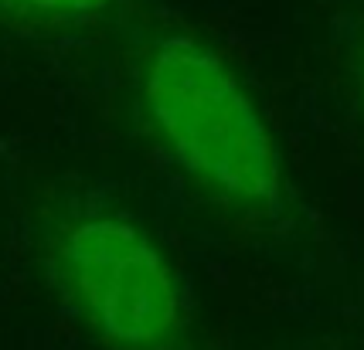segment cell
<instances>
[{"label":"cell","instance_id":"obj_1","mask_svg":"<svg viewBox=\"0 0 364 350\" xmlns=\"http://www.w3.org/2000/svg\"><path fill=\"white\" fill-rule=\"evenodd\" d=\"M143 99L181 167L238 204L272 207L283 187L272 133L232 68L191 38L160 41Z\"/></svg>","mask_w":364,"mask_h":350},{"label":"cell","instance_id":"obj_2","mask_svg":"<svg viewBox=\"0 0 364 350\" xmlns=\"http://www.w3.org/2000/svg\"><path fill=\"white\" fill-rule=\"evenodd\" d=\"M58 275L79 317L116 350H167L184 327L171 262L127 218L89 214L65 228Z\"/></svg>","mask_w":364,"mask_h":350},{"label":"cell","instance_id":"obj_3","mask_svg":"<svg viewBox=\"0 0 364 350\" xmlns=\"http://www.w3.org/2000/svg\"><path fill=\"white\" fill-rule=\"evenodd\" d=\"M14 4L48 17H82L99 11V7H106L109 0H14Z\"/></svg>","mask_w":364,"mask_h":350}]
</instances>
